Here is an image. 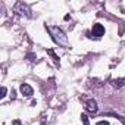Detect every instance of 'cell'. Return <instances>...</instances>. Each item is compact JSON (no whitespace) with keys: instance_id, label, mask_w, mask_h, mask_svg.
<instances>
[{"instance_id":"6da1fadb","label":"cell","mask_w":125,"mask_h":125,"mask_svg":"<svg viewBox=\"0 0 125 125\" xmlns=\"http://www.w3.org/2000/svg\"><path fill=\"white\" fill-rule=\"evenodd\" d=\"M46 30L49 31V34L52 35V40L56 43V44H59V46H68V37H66V34L62 31L59 27H56V25H46Z\"/></svg>"},{"instance_id":"7a4b0ae2","label":"cell","mask_w":125,"mask_h":125,"mask_svg":"<svg viewBox=\"0 0 125 125\" xmlns=\"http://www.w3.org/2000/svg\"><path fill=\"white\" fill-rule=\"evenodd\" d=\"M103 35H104V27L102 24H94L93 28H91V37L102 38Z\"/></svg>"},{"instance_id":"3957f363","label":"cell","mask_w":125,"mask_h":125,"mask_svg":"<svg viewBox=\"0 0 125 125\" xmlns=\"http://www.w3.org/2000/svg\"><path fill=\"white\" fill-rule=\"evenodd\" d=\"M85 109H87V112H90V113H96L97 112V102L94 100V99H90V100H87V103H85Z\"/></svg>"},{"instance_id":"277c9868","label":"cell","mask_w":125,"mask_h":125,"mask_svg":"<svg viewBox=\"0 0 125 125\" xmlns=\"http://www.w3.org/2000/svg\"><path fill=\"white\" fill-rule=\"evenodd\" d=\"M15 10L16 12H19V13H25L27 16H31V12H30V9L24 5V3H21V2H18L16 5H15Z\"/></svg>"},{"instance_id":"5b68a950","label":"cell","mask_w":125,"mask_h":125,"mask_svg":"<svg viewBox=\"0 0 125 125\" xmlns=\"http://www.w3.org/2000/svg\"><path fill=\"white\" fill-rule=\"evenodd\" d=\"M21 93H22V96H25V97H31L32 93H34V90H32V87H31L30 84H22V85H21Z\"/></svg>"},{"instance_id":"8992f818","label":"cell","mask_w":125,"mask_h":125,"mask_svg":"<svg viewBox=\"0 0 125 125\" xmlns=\"http://www.w3.org/2000/svg\"><path fill=\"white\" fill-rule=\"evenodd\" d=\"M112 84H113L115 87L121 88V87H124V85H125V80H124V78H119V80H113V81H112Z\"/></svg>"},{"instance_id":"52a82bcc","label":"cell","mask_w":125,"mask_h":125,"mask_svg":"<svg viewBox=\"0 0 125 125\" xmlns=\"http://www.w3.org/2000/svg\"><path fill=\"white\" fill-rule=\"evenodd\" d=\"M81 121H83V124H84V125H88V124H90V122H88V116H87L85 113H83V115H81Z\"/></svg>"},{"instance_id":"ba28073f","label":"cell","mask_w":125,"mask_h":125,"mask_svg":"<svg viewBox=\"0 0 125 125\" xmlns=\"http://www.w3.org/2000/svg\"><path fill=\"white\" fill-rule=\"evenodd\" d=\"M49 54H52V57H53V60L56 62V63H59V59H57V56L54 54V52H53V50H49Z\"/></svg>"},{"instance_id":"9c48e42d","label":"cell","mask_w":125,"mask_h":125,"mask_svg":"<svg viewBox=\"0 0 125 125\" xmlns=\"http://www.w3.org/2000/svg\"><path fill=\"white\" fill-rule=\"evenodd\" d=\"M6 91H8V90H6V87H2V94H0V97H2V99L6 96Z\"/></svg>"},{"instance_id":"30bf717a","label":"cell","mask_w":125,"mask_h":125,"mask_svg":"<svg viewBox=\"0 0 125 125\" xmlns=\"http://www.w3.org/2000/svg\"><path fill=\"white\" fill-rule=\"evenodd\" d=\"M97 125H109V122H107V121H99Z\"/></svg>"},{"instance_id":"8fae6325","label":"cell","mask_w":125,"mask_h":125,"mask_svg":"<svg viewBox=\"0 0 125 125\" xmlns=\"http://www.w3.org/2000/svg\"><path fill=\"white\" fill-rule=\"evenodd\" d=\"M28 57H30V60H31V62H34V60L37 59V57H35L34 54H28Z\"/></svg>"},{"instance_id":"7c38bea8","label":"cell","mask_w":125,"mask_h":125,"mask_svg":"<svg viewBox=\"0 0 125 125\" xmlns=\"http://www.w3.org/2000/svg\"><path fill=\"white\" fill-rule=\"evenodd\" d=\"M10 97H12V100L16 97V93H15V90H12V93H10Z\"/></svg>"},{"instance_id":"4fadbf2b","label":"cell","mask_w":125,"mask_h":125,"mask_svg":"<svg viewBox=\"0 0 125 125\" xmlns=\"http://www.w3.org/2000/svg\"><path fill=\"white\" fill-rule=\"evenodd\" d=\"M115 116H116V118H118V119H121V121H122V122H124V124H125V116H118V115H115Z\"/></svg>"},{"instance_id":"5bb4252c","label":"cell","mask_w":125,"mask_h":125,"mask_svg":"<svg viewBox=\"0 0 125 125\" xmlns=\"http://www.w3.org/2000/svg\"><path fill=\"white\" fill-rule=\"evenodd\" d=\"M12 125H22V124H21V121H19V119H16V121H13V124H12Z\"/></svg>"}]
</instances>
